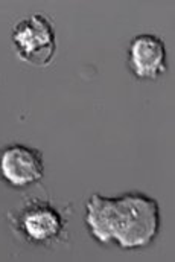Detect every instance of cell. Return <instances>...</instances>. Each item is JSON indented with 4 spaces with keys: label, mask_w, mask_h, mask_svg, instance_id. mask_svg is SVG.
<instances>
[{
    "label": "cell",
    "mask_w": 175,
    "mask_h": 262,
    "mask_svg": "<svg viewBox=\"0 0 175 262\" xmlns=\"http://www.w3.org/2000/svg\"><path fill=\"white\" fill-rule=\"evenodd\" d=\"M85 209V224L92 236L102 244L116 243L125 250L149 246L160 229L159 203L140 192L113 198L93 194Z\"/></svg>",
    "instance_id": "6da1fadb"
},
{
    "label": "cell",
    "mask_w": 175,
    "mask_h": 262,
    "mask_svg": "<svg viewBox=\"0 0 175 262\" xmlns=\"http://www.w3.org/2000/svg\"><path fill=\"white\" fill-rule=\"evenodd\" d=\"M18 58L37 67L51 64L57 51V35L52 20L45 14H32L20 20L11 32Z\"/></svg>",
    "instance_id": "7a4b0ae2"
},
{
    "label": "cell",
    "mask_w": 175,
    "mask_h": 262,
    "mask_svg": "<svg viewBox=\"0 0 175 262\" xmlns=\"http://www.w3.org/2000/svg\"><path fill=\"white\" fill-rule=\"evenodd\" d=\"M45 174L41 152L35 148L12 143L0 152V176L14 188H26L41 180Z\"/></svg>",
    "instance_id": "3957f363"
},
{
    "label": "cell",
    "mask_w": 175,
    "mask_h": 262,
    "mask_svg": "<svg viewBox=\"0 0 175 262\" xmlns=\"http://www.w3.org/2000/svg\"><path fill=\"white\" fill-rule=\"evenodd\" d=\"M128 66L131 73L139 79H157L166 66V46L156 34L136 35L128 48Z\"/></svg>",
    "instance_id": "277c9868"
},
{
    "label": "cell",
    "mask_w": 175,
    "mask_h": 262,
    "mask_svg": "<svg viewBox=\"0 0 175 262\" xmlns=\"http://www.w3.org/2000/svg\"><path fill=\"white\" fill-rule=\"evenodd\" d=\"M20 227L31 241L48 243L61 233L62 218L51 204H34L21 213Z\"/></svg>",
    "instance_id": "5b68a950"
}]
</instances>
